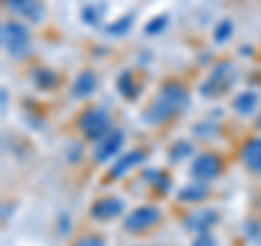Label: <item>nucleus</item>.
<instances>
[{"label":"nucleus","instance_id":"1","mask_svg":"<svg viewBox=\"0 0 261 246\" xmlns=\"http://www.w3.org/2000/svg\"><path fill=\"white\" fill-rule=\"evenodd\" d=\"M187 103H190L187 89L178 83H168L161 87V92L152 101L150 109L146 111L144 118L152 122V125H161V122L174 118L176 113H181L187 107Z\"/></svg>","mask_w":261,"mask_h":246},{"label":"nucleus","instance_id":"2","mask_svg":"<svg viewBox=\"0 0 261 246\" xmlns=\"http://www.w3.org/2000/svg\"><path fill=\"white\" fill-rule=\"evenodd\" d=\"M3 46L13 59H20L29 53L31 48V35L24 24L20 22H7L3 24Z\"/></svg>","mask_w":261,"mask_h":246},{"label":"nucleus","instance_id":"3","mask_svg":"<svg viewBox=\"0 0 261 246\" xmlns=\"http://www.w3.org/2000/svg\"><path fill=\"white\" fill-rule=\"evenodd\" d=\"M79 129L83 131V135L87 139H92V142H100L105 135L111 133V120H109V116L102 109L92 107V109H87V111L81 113Z\"/></svg>","mask_w":261,"mask_h":246},{"label":"nucleus","instance_id":"4","mask_svg":"<svg viewBox=\"0 0 261 246\" xmlns=\"http://www.w3.org/2000/svg\"><path fill=\"white\" fill-rule=\"evenodd\" d=\"M235 81V68L228 61L224 63H218L216 70L211 72V77L207 79V83L200 87V92L205 96H218V94H224L228 92V87L233 85Z\"/></svg>","mask_w":261,"mask_h":246},{"label":"nucleus","instance_id":"5","mask_svg":"<svg viewBox=\"0 0 261 246\" xmlns=\"http://www.w3.org/2000/svg\"><path fill=\"white\" fill-rule=\"evenodd\" d=\"M161 218V211L157 207H150V205H146V207H137L135 211H130L124 220V229L128 233H140V231H146V229H150L159 223Z\"/></svg>","mask_w":261,"mask_h":246},{"label":"nucleus","instance_id":"6","mask_svg":"<svg viewBox=\"0 0 261 246\" xmlns=\"http://www.w3.org/2000/svg\"><path fill=\"white\" fill-rule=\"evenodd\" d=\"M122 144H124V133H122L120 129H113L111 133H107L100 139V142H96V146H94V159L98 163L109 161L111 157H116V155H118V151L122 149Z\"/></svg>","mask_w":261,"mask_h":246},{"label":"nucleus","instance_id":"7","mask_svg":"<svg viewBox=\"0 0 261 246\" xmlns=\"http://www.w3.org/2000/svg\"><path fill=\"white\" fill-rule=\"evenodd\" d=\"M220 170H222L220 157H216V155H211V153H205L194 161L192 175L198 179V181H211V179H216L220 175Z\"/></svg>","mask_w":261,"mask_h":246},{"label":"nucleus","instance_id":"8","mask_svg":"<svg viewBox=\"0 0 261 246\" xmlns=\"http://www.w3.org/2000/svg\"><path fill=\"white\" fill-rule=\"evenodd\" d=\"M5 5L9 7L13 13L22 15L29 22H42L44 18V5L39 0H5Z\"/></svg>","mask_w":261,"mask_h":246},{"label":"nucleus","instance_id":"9","mask_svg":"<svg viewBox=\"0 0 261 246\" xmlns=\"http://www.w3.org/2000/svg\"><path fill=\"white\" fill-rule=\"evenodd\" d=\"M122 211H124V203L118 196H107V199H100L94 203L92 207V216L98 218V220H111L120 216Z\"/></svg>","mask_w":261,"mask_h":246},{"label":"nucleus","instance_id":"10","mask_svg":"<svg viewBox=\"0 0 261 246\" xmlns=\"http://www.w3.org/2000/svg\"><path fill=\"white\" fill-rule=\"evenodd\" d=\"M242 161L244 166H246L250 172H255V175L261 177V137H255L246 142L242 151Z\"/></svg>","mask_w":261,"mask_h":246},{"label":"nucleus","instance_id":"11","mask_svg":"<svg viewBox=\"0 0 261 246\" xmlns=\"http://www.w3.org/2000/svg\"><path fill=\"white\" fill-rule=\"evenodd\" d=\"M98 87V79L92 70H85L81 72V75L76 77L74 85H72V94H74L76 98H87L89 94H94V89Z\"/></svg>","mask_w":261,"mask_h":246},{"label":"nucleus","instance_id":"12","mask_svg":"<svg viewBox=\"0 0 261 246\" xmlns=\"http://www.w3.org/2000/svg\"><path fill=\"white\" fill-rule=\"evenodd\" d=\"M144 157L146 155L142 151H133V153L124 155V157H120L116 163H113V168L109 170V177L111 179H122V175H126L133 166H137L140 161H144Z\"/></svg>","mask_w":261,"mask_h":246},{"label":"nucleus","instance_id":"13","mask_svg":"<svg viewBox=\"0 0 261 246\" xmlns=\"http://www.w3.org/2000/svg\"><path fill=\"white\" fill-rule=\"evenodd\" d=\"M216 223V214L211 209H202V211H196V214H192L190 218L185 220L187 229H192V231H200V233H207L209 225Z\"/></svg>","mask_w":261,"mask_h":246},{"label":"nucleus","instance_id":"14","mask_svg":"<svg viewBox=\"0 0 261 246\" xmlns=\"http://www.w3.org/2000/svg\"><path fill=\"white\" fill-rule=\"evenodd\" d=\"M257 105H259V96L255 92H244L235 98L233 107L238 113H242V116H250V113L257 109Z\"/></svg>","mask_w":261,"mask_h":246},{"label":"nucleus","instance_id":"15","mask_svg":"<svg viewBox=\"0 0 261 246\" xmlns=\"http://www.w3.org/2000/svg\"><path fill=\"white\" fill-rule=\"evenodd\" d=\"M207 196V187L200 185V183H192V185H185L181 192H178V199L185 201V203H196V201H202Z\"/></svg>","mask_w":261,"mask_h":246},{"label":"nucleus","instance_id":"16","mask_svg":"<svg viewBox=\"0 0 261 246\" xmlns=\"http://www.w3.org/2000/svg\"><path fill=\"white\" fill-rule=\"evenodd\" d=\"M118 89L120 94L128 98V101H133V98H137V94H140V89H137L133 77H130V72H124V75H120L118 79Z\"/></svg>","mask_w":261,"mask_h":246},{"label":"nucleus","instance_id":"17","mask_svg":"<svg viewBox=\"0 0 261 246\" xmlns=\"http://www.w3.org/2000/svg\"><path fill=\"white\" fill-rule=\"evenodd\" d=\"M231 33H233V22H231V20H222V22H220L218 27H216V33H214V35H216V42H220V44L226 42V39L231 37Z\"/></svg>","mask_w":261,"mask_h":246},{"label":"nucleus","instance_id":"18","mask_svg":"<svg viewBox=\"0 0 261 246\" xmlns=\"http://www.w3.org/2000/svg\"><path fill=\"white\" fill-rule=\"evenodd\" d=\"M130 24H133V15H124V18H120L116 24H109L107 31L113 33V35H120V33H124Z\"/></svg>","mask_w":261,"mask_h":246},{"label":"nucleus","instance_id":"19","mask_svg":"<svg viewBox=\"0 0 261 246\" xmlns=\"http://www.w3.org/2000/svg\"><path fill=\"white\" fill-rule=\"evenodd\" d=\"M74 246H107V244L98 235H83V237H79Z\"/></svg>","mask_w":261,"mask_h":246},{"label":"nucleus","instance_id":"20","mask_svg":"<svg viewBox=\"0 0 261 246\" xmlns=\"http://www.w3.org/2000/svg\"><path fill=\"white\" fill-rule=\"evenodd\" d=\"M55 83V75H53V72H48V70H42V72H39V75H37V85L39 87H50Z\"/></svg>","mask_w":261,"mask_h":246},{"label":"nucleus","instance_id":"21","mask_svg":"<svg viewBox=\"0 0 261 246\" xmlns=\"http://www.w3.org/2000/svg\"><path fill=\"white\" fill-rule=\"evenodd\" d=\"M168 24V18L166 15H159V18H154L148 27H146V33H157V31H161L163 27H166Z\"/></svg>","mask_w":261,"mask_h":246},{"label":"nucleus","instance_id":"22","mask_svg":"<svg viewBox=\"0 0 261 246\" xmlns=\"http://www.w3.org/2000/svg\"><path fill=\"white\" fill-rule=\"evenodd\" d=\"M192 246H216V240L209 233H200V237H196V242Z\"/></svg>","mask_w":261,"mask_h":246}]
</instances>
